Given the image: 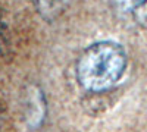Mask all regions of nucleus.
<instances>
[{
    "label": "nucleus",
    "mask_w": 147,
    "mask_h": 132,
    "mask_svg": "<svg viewBox=\"0 0 147 132\" xmlns=\"http://www.w3.org/2000/svg\"><path fill=\"white\" fill-rule=\"evenodd\" d=\"M127 53L115 41H97L85 49L77 62V79L90 92H103L116 85L127 69Z\"/></svg>",
    "instance_id": "obj_1"
},
{
    "label": "nucleus",
    "mask_w": 147,
    "mask_h": 132,
    "mask_svg": "<svg viewBox=\"0 0 147 132\" xmlns=\"http://www.w3.org/2000/svg\"><path fill=\"white\" fill-rule=\"evenodd\" d=\"M112 5L119 16L147 27V0H112Z\"/></svg>",
    "instance_id": "obj_2"
},
{
    "label": "nucleus",
    "mask_w": 147,
    "mask_h": 132,
    "mask_svg": "<svg viewBox=\"0 0 147 132\" xmlns=\"http://www.w3.org/2000/svg\"><path fill=\"white\" fill-rule=\"evenodd\" d=\"M10 46V40H9V31H7V25L6 21L3 18V12L0 9V53H5Z\"/></svg>",
    "instance_id": "obj_3"
}]
</instances>
